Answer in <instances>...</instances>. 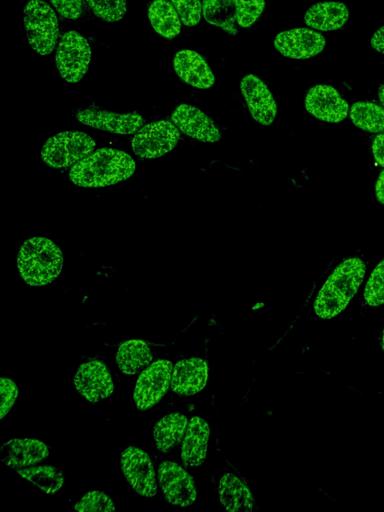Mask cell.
I'll return each instance as SVG.
<instances>
[{
	"instance_id": "obj_14",
	"label": "cell",
	"mask_w": 384,
	"mask_h": 512,
	"mask_svg": "<svg viewBox=\"0 0 384 512\" xmlns=\"http://www.w3.org/2000/svg\"><path fill=\"white\" fill-rule=\"evenodd\" d=\"M240 90L252 118L262 126L271 125L277 115V104L267 85L256 75L248 74L242 78Z\"/></svg>"
},
{
	"instance_id": "obj_1",
	"label": "cell",
	"mask_w": 384,
	"mask_h": 512,
	"mask_svg": "<svg viewBox=\"0 0 384 512\" xmlns=\"http://www.w3.org/2000/svg\"><path fill=\"white\" fill-rule=\"evenodd\" d=\"M135 170V161L128 153L100 148L74 164L69 178L77 186L99 188L126 180Z\"/></svg>"
},
{
	"instance_id": "obj_3",
	"label": "cell",
	"mask_w": 384,
	"mask_h": 512,
	"mask_svg": "<svg viewBox=\"0 0 384 512\" xmlns=\"http://www.w3.org/2000/svg\"><path fill=\"white\" fill-rule=\"evenodd\" d=\"M63 263L62 250L46 237L29 238L18 251L20 276L30 286H44L53 282L60 275Z\"/></svg>"
},
{
	"instance_id": "obj_35",
	"label": "cell",
	"mask_w": 384,
	"mask_h": 512,
	"mask_svg": "<svg viewBox=\"0 0 384 512\" xmlns=\"http://www.w3.org/2000/svg\"><path fill=\"white\" fill-rule=\"evenodd\" d=\"M52 6L64 18L79 19L84 10V0H50Z\"/></svg>"
},
{
	"instance_id": "obj_17",
	"label": "cell",
	"mask_w": 384,
	"mask_h": 512,
	"mask_svg": "<svg viewBox=\"0 0 384 512\" xmlns=\"http://www.w3.org/2000/svg\"><path fill=\"white\" fill-rule=\"evenodd\" d=\"M173 68L178 77L192 87L207 89L215 82L210 66L196 51H178L173 58Z\"/></svg>"
},
{
	"instance_id": "obj_25",
	"label": "cell",
	"mask_w": 384,
	"mask_h": 512,
	"mask_svg": "<svg viewBox=\"0 0 384 512\" xmlns=\"http://www.w3.org/2000/svg\"><path fill=\"white\" fill-rule=\"evenodd\" d=\"M148 18L153 29L164 38H174L181 31L180 17L172 3L166 0L151 2Z\"/></svg>"
},
{
	"instance_id": "obj_18",
	"label": "cell",
	"mask_w": 384,
	"mask_h": 512,
	"mask_svg": "<svg viewBox=\"0 0 384 512\" xmlns=\"http://www.w3.org/2000/svg\"><path fill=\"white\" fill-rule=\"evenodd\" d=\"M208 379V365L201 358H188L175 364L171 376V389L178 395L189 396L201 391Z\"/></svg>"
},
{
	"instance_id": "obj_12",
	"label": "cell",
	"mask_w": 384,
	"mask_h": 512,
	"mask_svg": "<svg viewBox=\"0 0 384 512\" xmlns=\"http://www.w3.org/2000/svg\"><path fill=\"white\" fill-rule=\"evenodd\" d=\"M76 118L86 126L120 135L136 133L144 122L136 112L115 113L95 107L79 110Z\"/></svg>"
},
{
	"instance_id": "obj_5",
	"label": "cell",
	"mask_w": 384,
	"mask_h": 512,
	"mask_svg": "<svg viewBox=\"0 0 384 512\" xmlns=\"http://www.w3.org/2000/svg\"><path fill=\"white\" fill-rule=\"evenodd\" d=\"M95 146L93 138L85 132L62 131L46 140L41 157L49 167L65 168L91 154Z\"/></svg>"
},
{
	"instance_id": "obj_26",
	"label": "cell",
	"mask_w": 384,
	"mask_h": 512,
	"mask_svg": "<svg viewBox=\"0 0 384 512\" xmlns=\"http://www.w3.org/2000/svg\"><path fill=\"white\" fill-rule=\"evenodd\" d=\"M202 15L208 23L237 34L235 0H203Z\"/></svg>"
},
{
	"instance_id": "obj_16",
	"label": "cell",
	"mask_w": 384,
	"mask_h": 512,
	"mask_svg": "<svg viewBox=\"0 0 384 512\" xmlns=\"http://www.w3.org/2000/svg\"><path fill=\"white\" fill-rule=\"evenodd\" d=\"M76 390L88 401L97 402L109 397L113 390V380L107 366L98 360L81 364L74 376Z\"/></svg>"
},
{
	"instance_id": "obj_2",
	"label": "cell",
	"mask_w": 384,
	"mask_h": 512,
	"mask_svg": "<svg viewBox=\"0 0 384 512\" xmlns=\"http://www.w3.org/2000/svg\"><path fill=\"white\" fill-rule=\"evenodd\" d=\"M365 272L366 265L358 257L342 261L319 290L314 302L315 313L329 319L342 312L357 293Z\"/></svg>"
},
{
	"instance_id": "obj_22",
	"label": "cell",
	"mask_w": 384,
	"mask_h": 512,
	"mask_svg": "<svg viewBox=\"0 0 384 512\" xmlns=\"http://www.w3.org/2000/svg\"><path fill=\"white\" fill-rule=\"evenodd\" d=\"M222 506L231 512H249L255 509L254 497L247 485L237 476L226 473L218 486Z\"/></svg>"
},
{
	"instance_id": "obj_10",
	"label": "cell",
	"mask_w": 384,
	"mask_h": 512,
	"mask_svg": "<svg viewBox=\"0 0 384 512\" xmlns=\"http://www.w3.org/2000/svg\"><path fill=\"white\" fill-rule=\"evenodd\" d=\"M121 468L138 494L150 498L157 493L154 467L145 451L135 446L125 448L121 453Z\"/></svg>"
},
{
	"instance_id": "obj_39",
	"label": "cell",
	"mask_w": 384,
	"mask_h": 512,
	"mask_svg": "<svg viewBox=\"0 0 384 512\" xmlns=\"http://www.w3.org/2000/svg\"><path fill=\"white\" fill-rule=\"evenodd\" d=\"M378 97H379V100H380L382 106L384 107V84H381L379 86Z\"/></svg>"
},
{
	"instance_id": "obj_4",
	"label": "cell",
	"mask_w": 384,
	"mask_h": 512,
	"mask_svg": "<svg viewBox=\"0 0 384 512\" xmlns=\"http://www.w3.org/2000/svg\"><path fill=\"white\" fill-rule=\"evenodd\" d=\"M23 24L30 47L39 55H49L59 36L54 9L43 0H29L23 9Z\"/></svg>"
},
{
	"instance_id": "obj_38",
	"label": "cell",
	"mask_w": 384,
	"mask_h": 512,
	"mask_svg": "<svg viewBox=\"0 0 384 512\" xmlns=\"http://www.w3.org/2000/svg\"><path fill=\"white\" fill-rule=\"evenodd\" d=\"M375 195L377 200L384 205V170L380 173L376 181Z\"/></svg>"
},
{
	"instance_id": "obj_13",
	"label": "cell",
	"mask_w": 384,
	"mask_h": 512,
	"mask_svg": "<svg viewBox=\"0 0 384 512\" xmlns=\"http://www.w3.org/2000/svg\"><path fill=\"white\" fill-rule=\"evenodd\" d=\"M325 37L308 28H294L278 33L274 46L283 56L292 59H308L323 51Z\"/></svg>"
},
{
	"instance_id": "obj_9",
	"label": "cell",
	"mask_w": 384,
	"mask_h": 512,
	"mask_svg": "<svg viewBox=\"0 0 384 512\" xmlns=\"http://www.w3.org/2000/svg\"><path fill=\"white\" fill-rule=\"evenodd\" d=\"M158 480L165 499L179 507L191 506L197 497L192 476L179 464L164 461L158 467Z\"/></svg>"
},
{
	"instance_id": "obj_20",
	"label": "cell",
	"mask_w": 384,
	"mask_h": 512,
	"mask_svg": "<svg viewBox=\"0 0 384 512\" xmlns=\"http://www.w3.org/2000/svg\"><path fill=\"white\" fill-rule=\"evenodd\" d=\"M210 428L199 417H192L187 425L181 448V459L185 466L196 467L203 464L207 455Z\"/></svg>"
},
{
	"instance_id": "obj_24",
	"label": "cell",
	"mask_w": 384,
	"mask_h": 512,
	"mask_svg": "<svg viewBox=\"0 0 384 512\" xmlns=\"http://www.w3.org/2000/svg\"><path fill=\"white\" fill-rule=\"evenodd\" d=\"M153 358L150 347L139 339L123 342L117 349L115 359L118 368L126 375H134Z\"/></svg>"
},
{
	"instance_id": "obj_8",
	"label": "cell",
	"mask_w": 384,
	"mask_h": 512,
	"mask_svg": "<svg viewBox=\"0 0 384 512\" xmlns=\"http://www.w3.org/2000/svg\"><path fill=\"white\" fill-rule=\"evenodd\" d=\"M173 365L162 359L149 365L138 377L133 399L138 409L154 406L167 392L172 376Z\"/></svg>"
},
{
	"instance_id": "obj_21",
	"label": "cell",
	"mask_w": 384,
	"mask_h": 512,
	"mask_svg": "<svg viewBox=\"0 0 384 512\" xmlns=\"http://www.w3.org/2000/svg\"><path fill=\"white\" fill-rule=\"evenodd\" d=\"M349 18V10L342 2H318L304 14L305 23L320 31H334L342 28Z\"/></svg>"
},
{
	"instance_id": "obj_7",
	"label": "cell",
	"mask_w": 384,
	"mask_h": 512,
	"mask_svg": "<svg viewBox=\"0 0 384 512\" xmlns=\"http://www.w3.org/2000/svg\"><path fill=\"white\" fill-rule=\"evenodd\" d=\"M179 139V129L173 122L159 120L142 126L132 138L131 148L140 158L153 159L172 151Z\"/></svg>"
},
{
	"instance_id": "obj_15",
	"label": "cell",
	"mask_w": 384,
	"mask_h": 512,
	"mask_svg": "<svg viewBox=\"0 0 384 512\" xmlns=\"http://www.w3.org/2000/svg\"><path fill=\"white\" fill-rule=\"evenodd\" d=\"M171 121L185 135L198 141L214 143L222 138L215 122L202 110L190 104L178 105L171 114Z\"/></svg>"
},
{
	"instance_id": "obj_31",
	"label": "cell",
	"mask_w": 384,
	"mask_h": 512,
	"mask_svg": "<svg viewBox=\"0 0 384 512\" xmlns=\"http://www.w3.org/2000/svg\"><path fill=\"white\" fill-rule=\"evenodd\" d=\"M74 509L80 512H110L115 510L112 499L104 492L89 491L74 505Z\"/></svg>"
},
{
	"instance_id": "obj_30",
	"label": "cell",
	"mask_w": 384,
	"mask_h": 512,
	"mask_svg": "<svg viewBox=\"0 0 384 512\" xmlns=\"http://www.w3.org/2000/svg\"><path fill=\"white\" fill-rule=\"evenodd\" d=\"M363 297L370 306L384 304V259L376 265L370 274Z\"/></svg>"
},
{
	"instance_id": "obj_32",
	"label": "cell",
	"mask_w": 384,
	"mask_h": 512,
	"mask_svg": "<svg viewBox=\"0 0 384 512\" xmlns=\"http://www.w3.org/2000/svg\"><path fill=\"white\" fill-rule=\"evenodd\" d=\"M236 21L240 27H250L262 14L265 0H235Z\"/></svg>"
},
{
	"instance_id": "obj_23",
	"label": "cell",
	"mask_w": 384,
	"mask_h": 512,
	"mask_svg": "<svg viewBox=\"0 0 384 512\" xmlns=\"http://www.w3.org/2000/svg\"><path fill=\"white\" fill-rule=\"evenodd\" d=\"M187 425V417L178 412L162 417L153 429L156 448L164 453L170 451L184 437Z\"/></svg>"
},
{
	"instance_id": "obj_28",
	"label": "cell",
	"mask_w": 384,
	"mask_h": 512,
	"mask_svg": "<svg viewBox=\"0 0 384 512\" xmlns=\"http://www.w3.org/2000/svg\"><path fill=\"white\" fill-rule=\"evenodd\" d=\"M352 123L368 132H384V107L368 101L355 102L349 111Z\"/></svg>"
},
{
	"instance_id": "obj_19",
	"label": "cell",
	"mask_w": 384,
	"mask_h": 512,
	"mask_svg": "<svg viewBox=\"0 0 384 512\" xmlns=\"http://www.w3.org/2000/svg\"><path fill=\"white\" fill-rule=\"evenodd\" d=\"M48 455V446L38 439H11L3 443L1 447V460L12 469L32 466L44 460Z\"/></svg>"
},
{
	"instance_id": "obj_40",
	"label": "cell",
	"mask_w": 384,
	"mask_h": 512,
	"mask_svg": "<svg viewBox=\"0 0 384 512\" xmlns=\"http://www.w3.org/2000/svg\"><path fill=\"white\" fill-rule=\"evenodd\" d=\"M382 349L384 351V329H383V332H382Z\"/></svg>"
},
{
	"instance_id": "obj_27",
	"label": "cell",
	"mask_w": 384,
	"mask_h": 512,
	"mask_svg": "<svg viewBox=\"0 0 384 512\" xmlns=\"http://www.w3.org/2000/svg\"><path fill=\"white\" fill-rule=\"evenodd\" d=\"M17 473L49 494L59 491L64 483L63 472L52 465L29 466L18 469Z\"/></svg>"
},
{
	"instance_id": "obj_37",
	"label": "cell",
	"mask_w": 384,
	"mask_h": 512,
	"mask_svg": "<svg viewBox=\"0 0 384 512\" xmlns=\"http://www.w3.org/2000/svg\"><path fill=\"white\" fill-rule=\"evenodd\" d=\"M371 46L384 54V26L380 27L371 38Z\"/></svg>"
},
{
	"instance_id": "obj_34",
	"label": "cell",
	"mask_w": 384,
	"mask_h": 512,
	"mask_svg": "<svg viewBox=\"0 0 384 512\" xmlns=\"http://www.w3.org/2000/svg\"><path fill=\"white\" fill-rule=\"evenodd\" d=\"M18 396V387L7 377L0 380V418H4L13 407Z\"/></svg>"
},
{
	"instance_id": "obj_6",
	"label": "cell",
	"mask_w": 384,
	"mask_h": 512,
	"mask_svg": "<svg viewBox=\"0 0 384 512\" xmlns=\"http://www.w3.org/2000/svg\"><path fill=\"white\" fill-rule=\"evenodd\" d=\"M91 47L80 33L69 30L58 42L55 63L61 78L71 84L78 83L88 71Z\"/></svg>"
},
{
	"instance_id": "obj_33",
	"label": "cell",
	"mask_w": 384,
	"mask_h": 512,
	"mask_svg": "<svg viewBox=\"0 0 384 512\" xmlns=\"http://www.w3.org/2000/svg\"><path fill=\"white\" fill-rule=\"evenodd\" d=\"M181 22L186 26L197 25L202 17V3L200 0H171Z\"/></svg>"
},
{
	"instance_id": "obj_11",
	"label": "cell",
	"mask_w": 384,
	"mask_h": 512,
	"mask_svg": "<svg viewBox=\"0 0 384 512\" xmlns=\"http://www.w3.org/2000/svg\"><path fill=\"white\" fill-rule=\"evenodd\" d=\"M305 108L315 118L329 123L341 122L349 113L347 101L335 88L325 84L315 85L307 91Z\"/></svg>"
},
{
	"instance_id": "obj_36",
	"label": "cell",
	"mask_w": 384,
	"mask_h": 512,
	"mask_svg": "<svg viewBox=\"0 0 384 512\" xmlns=\"http://www.w3.org/2000/svg\"><path fill=\"white\" fill-rule=\"evenodd\" d=\"M372 153L375 161L384 167V132L376 135L373 139Z\"/></svg>"
},
{
	"instance_id": "obj_29",
	"label": "cell",
	"mask_w": 384,
	"mask_h": 512,
	"mask_svg": "<svg viewBox=\"0 0 384 512\" xmlns=\"http://www.w3.org/2000/svg\"><path fill=\"white\" fill-rule=\"evenodd\" d=\"M92 12L106 22L120 21L126 14V0H85Z\"/></svg>"
}]
</instances>
